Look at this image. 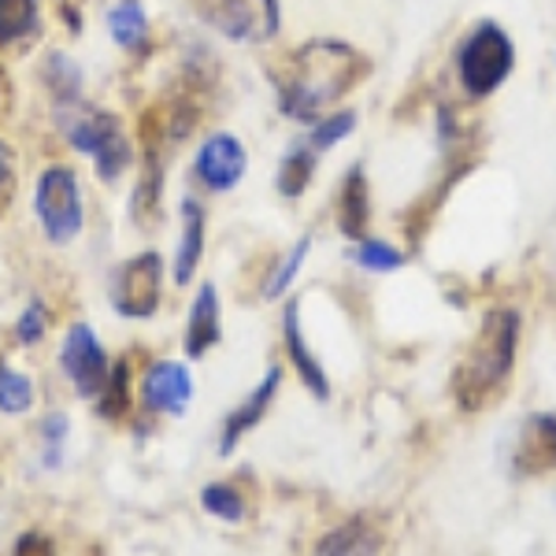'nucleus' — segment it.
<instances>
[{"mask_svg": "<svg viewBox=\"0 0 556 556\" xmlns=\"http://www.w3.org/2000/svg\"><path fill=\"white\" fill-rule=\"evenodd\" d=\"M12 556H56V545H52L49 534L30 531V534H23L20 542H15V553Z\"/></svg>", "mask_w": 556, "mask_h": 556, "instance_id": "nucleus-30", "label": "nucleus"}, {"mask_svg": "<svg viewBox=\"0 0 556 556\" xmlns=\"http://www.w3.org/2000/svg\"><path fill=\"white\" fill-rule=\"evenodd\" d=\"M0 83H4V75H0Z\"/></svg>", "mask_w": 556, "mask_h": 556, "instance_id": "nucleus-32", "label": "nucleus"}, {"mask_svg": "<svg viewBox=\"0 0 556 556\" xmlns=\"http://www.w3.org/2000/svg\"><path fill=\"white\" fill-rule=\"evenodd\" d=\"M34 379L15 371L12 364H0V412L4 416H26L34 408Z\"/></svg>", "mask_w": 556, "mask_h": 556, "instance_id": "nucleus-21", "label": "nucleus"}, {"mask_svg": "<svg viewBox=\"0 0 556 556\" xmlns=\"http://www.w3.org/2000/svg\"><path fill=\"white\" fill-rule=\"evenodd\" d=\"M34 212L41 219V230L52 245H71L83 235V193H78V178L71 167L52 164L45 167L38 178V190H34Z\"/></svg>", "mask_w": 556, "mask_h": 556, "instance_id": "nucleus-5", "label": "nucleus"}, {"mask_svg": "<svg viewBox=\"0 0 556 556\" xmlns=\"http://www.w3.org/2000/svg\"><path fill=\"white\" fill-rule=\"evenodd\" d=\"M282 338H286V353H290V364L298 367V379L308 386L312 397L327 401L330 397V379L323 371L319 356L312 353V345L304 342V330H301V304L290 301L286 304V316H282Z\"/></svg>", "mask_w": 556, "mask_h": 556, "instance_id": "nucleus-14", "label": "nucleus"}, {"mask_svg": "<svg viewBox=\"0 0 556 556\" xmlns=\"http://www.w3.org/2000/svg\"><path fill=\"white\" fill-rule=\"evenodd\" d=\"M308 253H312V238H301L298 245L290 249V253L278 260V267L271 271V278L264 282V298L267 301H278L293 282H298V275H301V267H304V260H308Z\"/></svg>", "mask_w": 556, "mask_h": 556, "instance_id": "nucleus-23", "label": "nucleus"}, {"mask_svg": "<svg viewBox=\"0 0 556 556\" xmlns=\"http://www.w3.org/2000/svg\"><path fill=\"white\" fill-rule=\"evenodd\" d=\"M278 386H282V367L271 364V367L264 371V379L256 382V390L249 393V397L241 401V405H238L235 412H230L227 419H223V438H219V453H223V456L235 453L241 438H245L253 427L264 424V416H267V408H271Z\"/></svg>", "mask_w": 556, "mask_h": 556, "instance_id": "nucleus-12", "label": "nucleus"}, {"mask_svg": "<svg viewBox=\"0 0 556 556\" xmlns=\"http://www.w3.org/2000/svg\"><path fill=\"white\" fill-rule=\"evenodd\" d=\"M505 468L513 479H538L556 471V416L534 412L513 427L505 445Z\"/></svg>", "mask_w": 556, "mask_h": 556, "instance_id": "nucleus-7", "label": "nucleus"}, {"mask_svg": "<svg viewBox=\"0 0 556 556\" xmlns=\"http://www.w3.org/2000/svg\"><path fill=\"white\" fill-rule=\"evenodd\" d=\"M367 75V60L353 45L316 38L301 45L290 60V75L282 83V112L298 123H316L330 104L342 97Z\"/></svg>", "mask_w": 556, "mask_h": 556, "instance_id": "nucleus-2", "label": "nucleus"}, {"mask_svg": "<svg viewBox=\"0 0 556 556\" xmlns=\"http://www.w3.org/2000/svg\"><path fill=\"white\" fill-rule=\"evenodd\" d=\"M201 508L215 519H223V523H241L245 519V497H241V490L235 482H208V486L201 490Z\"/></svg>", "mask_w": 556, "mask_h": 556, "instance_id": "nucleus-22", "label": "nucleus"}, {"mask_svg": "<svg viewBox=\"0 0 556 556\" xmlns=\"http://www.w3.org/2000/svg\"><path fill=\"white\" fill-rule=\"evenodd\" d=\"M516 67V45L497 23H479L456 52V75L468 97H490Z\"/></svg>", "mask_w": 556, "mask_h": 556, "instance_id": "nucleus-4", "label": "nucleus"}, {"mask_svg": "<svg viewBox=\"0 0 556 556\" xmlns=\"http://www.w3.org/2000/svg\"><path fill=\"white\" fill-rule=\"evenodd\" d=\"M108 34H112V41L119 45V49L138 52L149 38L146 8H141L138 0H119V4H112V12H108Z\"/></svg>", "mask_w": 556, "mask_h": 556, "instance_id": "nucleus-18", "label": "nucleus"}, {"mask_svg": "<svg viewBox=\"0 0 556 556\" xmlns=\"http://www.w3.org/2000/svg\"><path fill=\"white\" fill-rule=\"evenodd\" d=\"M367 219H371V197H367V178L364 167H349L342 197H338V227L345 238H364Z\"/></svg>", "mask_w": 556, "mask_h": 556, "instance_id": "nucleus-17", "label": "nucleus"}, {"mask_svg": "<svg viewBox=\"0 0 556 556\" xmlns=\"http://www.w3.org/2000/svg\"><path fill=\"white\" fill-rule=\"evenodd\" d=\"M316 164H319V152L308 149V146H293L290 152H286L282 167H278V193L282 197H301L304 190H308L312 175H316Z\"/></svg>", "mask_w": 556, "mask_h": 556, "instance_id": "nucleus-19", "label": "nucleus"}, {"mask_svg": "<svg viewBox=\"0 0 556 556\" xmlns=\"http://www.w3.org/2000/svg\"><path fill=\"white\" fill-rule=\"evenodd\" d=\"M38 30V0H0V45H15Z\"/></svg>", "mask_w": 556, "mask_h": 556, "instance_id": "nucleus-20", "label": "nucleus"}, {"mask_svg": "<svg viewBox=\"0 0 556 556\" xmlns=\"http://www.w3.org/2000/svg\"><path fill=\"white\" fill-rule=\"evenodd\" d=\"M316 556H382V534L367 519H345L323 538Z\"/></svg>", "mask_w": 556, "mask_h": 556, "instance_id": "nucleus-16", "label": "nucleus"}, {"mask_svg": "<svg viewBox=\"0 0 556 556\" xmlns=\"http://www.w3.org/2000/svg\"><path fill=\"white\" fill-rule=\"evenodd\" d=\"M193 401V375L178 361H156L141 375V405L156 416H186Z\"/></svg>", "mask_w": 556, "mask_h": 556, "instance_id": "nucleus-11", "label": "nucleus"}, {"mask_svg": "<svg viewBox=\"0 0 556 556\" xmlns=\"http://www.w3.org/2000/svg\"><path fill=\"white\" fill-rule=\"evenodd\" d=\"M223 338V312H219V293L215 286H201L193 298V308H190V319H186V338H182V349L186 356L201 361L208 349L219 345Z\"/></svg>", "mask_w": 556, "mask_h": 556, "instance_id": "nucleus-15", "label": "nucleus"}, {"mask_svg": "<svg viewBox=\"0 0 556 556\" xmlns=\"http://www.w3.org/2000/svg\"><path fill=\"white\" fill-rule=\"evenodd\" d=\"M193 8L215 34L238 45H264L282 26L278 0H193Z\"/></svg>", "mask_w": 556, "mask_h": 556, "instance_id": "nucleus-6", "label": "nucleus"}, {"mask_svg": "<svg viewBox=\"0 0 556 556\" xmlns=\"http://www.w3.org/2000/svg\"><path fill=\"white\" fill-rule=\"evenodd\" d=\"M56 115H60V127H64L71 146L93 160L97 175H101L104 182H115L123 167L130 164V146H127V138H123L119 119H115L112 112L86 108L83 101L60 104Z\"/></svg>", "mask_w": 556, "mask_h": 556, "instance_id": "nucleus-3", "label": "nucleus"}, {"mask_svg": "<svg viewBox=\"0 0 556 556\" xmlns=\"http://www.w3.org/2000/svg\"><path fill=\"white\" fill-rule=\"evenodd\" d=\"M8 178H12V156H8L4 141H0V190L8 186Z\"/></svg>", "mask_w": 556, "mask_h": 556, "instance_id": "nucleus-31", "label": "nucleus"}, {"mask_svg": "<svg viewBox=\"0 0 556 556\" xmlns=\"http://www.w3.org/2000/svg\"><path fill=\"white\" fill-rule=\"evenodd\" d=\"M249 172V152L241 146V138L219 130L197 149L193 156V175L204 190L212 193H230L235 186H241V178Z\"/></svg>", "mask_w": 556, "mask_h": 556, "instance_id": "nucleus-10", "label": "nucleus"}, {"mask_svg": "<svg viewBox=\"0 0 556 556\" xmlns=\"http://www.w3.org/2000/svg\"><path fill=\"white\" fill-rule=\"evenodd\" d=\"M60 367H64V375L75 386L78 397H101L108 375H112V361H108L101 338H97V330L89 327V323H75V327H67L64 334V345H60Z\"/></svg>", "mask_w": 556, "mask_h": 556, "instance_id": "nucleus-9", "label": "nucleus"}, {"mask_svg": "<svg viewBox=\"0 0 556 556\" xmlns=\"http://www.w3.org/2000/svg\"><path fill=\"white\" fill-rule=\"evenodd\" d=\"M67 434H71V419L64 412H49L41 419V450H45V468H60L64 460V445H67Z\"/></svg>", "mask_w": 556, "mask_h": 556, "instance_id": "nucleus-28", "label": "nucleus"}, {"mask_svg": "<svg viewBox=\"0 0 556 556\" xmlns=\"http://www.w3.org/2000/svg\"><path fill=\"white\" fill-rule=\"evenodd\" d=\"M182 230H178V249H175V264H172V278L178 286H190L197 267L204 260V238H208V212L201 208V201L186 197L182 208Z\"/></svg>", "mask_w": 556, "mask_h": 556, "instance_id": "nucleus-13", "label": "nucleus"}, {"mask_svg": "<svg viewBox=\"0 0 556 556\" xmlns=\"http://www.w3.org/2000/svg\"><path fill=\"white\" fill-rule=\"evenodd\" d=\"M353 130H356V112L327 115V119H316V123H312L308 141H304V146L316 149V152H327V149H334L338 141H345Z\"/></svg>", "mask_w": 556, "mask_h": 556, "instance_id": "nucleus-26", "label": "nucleus"}, {"mask_svg": "<svg viewBox=\"0 0 556 556\" xmlns=\"http://www.w3.org/2000/svg\"><path fill=\"white\" fill-rule=\"evenodd\" d=\"M160 282H164V260L160 253H138L112 278V308L123 319H149L160 308Z\"/></svg>", "mask_w": 556, "mask_h": 556, "instance_id": "nucleus-8", "label": "nucleus"}, {"mask_svg": "<svg viewBox=\"0 0 556 556\" xmlns=\"http://www.w3.org/2000/svg\"><path fill=\"white\" fill-rule=\"evenodd\" d=\"M519 334H523V319L508 304H493L486 316H482L479 330H475L471 345L464 349L450 382L456 408L482 412L508 390L516 353H519Z\"/></svg>", "mask_w": 556, "mask_h": 556, "instance_id": "nucleus-1", "label": "nucleus"}, {"mask_svg": "<svg viewBox=\"0 0 556 556\" xmlns=\"http://www.w3.org/2000/svg\"><path fill=\"white\" fill-rule=\"evenodd\" d=\"M45 78H49V89L56 93L60 104L83 101V93H78V89H83V71L71 64V56H64V52H52L49 67H45Z\"/></svg>", "mask_w": 556, "mask_h": 556, "instance_id": "nucleus-24", "label": "nucleus"}, {"mask_svg": "<svg viewBox=\"0 0 556 556\" xmlns=\"http://www.w3.org/2000/svg\"><path fill=\"white\" fill-rule=\"evenodd\" d=\"M353 260L367 271H401L405 267V253L382 238H361L353 249Z\"/></svg>", "mask_w": 556, "mask_h": 556, "instance_id": "nucleus-25", "label": "nucleus"}, {"mask_svg": "<svg viewBox=\"0 0 556 556\" xmlns=\"http://www.w3.org/2000/svg\"><path fill=\"white\" fill-rule=\"evenodd\" d=\"M45 327H49V319H45V304L30 301L23 308L20 323H15V338H20L23 345H38L41 338H45Z\"/></svg>", "mask_w": 556, "mask_h": 556, "instance_id": "nucleus-29", "label": "nucleus"}, {"mask_svg": "<svg viewBox=\"0 0 556 556\" xmlns=\"http://www.w3.org/2000/svg\"><path fill=\"white\" fill-rule=\"evenodd\" d=\"M127 386H130V367H127V361L112 364V375H108L101 397H97V412H101L104 419L127 416Z\"/></svg>", "mask_w": 556, "mask_h": 556, "instance_id": "nucleus-27", "label": "nucleus"}]
</instances>
